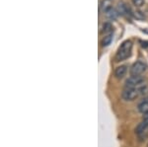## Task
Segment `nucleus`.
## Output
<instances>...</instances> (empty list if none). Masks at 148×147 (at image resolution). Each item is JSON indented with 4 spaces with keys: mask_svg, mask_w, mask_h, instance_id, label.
<instances>
[{
    "mask_svg": "<svg viewBox=\"0 0 148 147\" xmlns=\"http://www.w3.org/2000/svg\"><path fill=\"white\" fill-rule=\"evenodd\" d=\"M131 49H132V42L131 41H125L121 44L118 53L116 54V60L121 61L125 60L127 57H130L131 54Z\"/></svg>",
    "mask_w": 148,
    "mask_h": 147,
    "instance_id": "obj_1",
    "label": "nucleus"
},
{
    "mask_svg": "<svg viewBox=\"0 0 148 147\" xmlns=\"http://www.w3.org/2000/svg\"><path fill=\"white\" fill-rule=\"evenodd\" d=\"M145 90L146 88L144 86L139 87V88H125L121 93V98L125 101H133L144 93L143 91H145Z\"/></svg>",
    "mask_w": 148,
    "mask_h": 147,
    "instance_id": "obj_2",
    "label": "nucleus"
},
{
    "mask_svg": "<svg viewBox=\"0 0 148 147\" xmlns=\"http://www.w3.org/2000/svg\"><path fill=\"white\" fill-rule=\"evenodd\" d=\"M143 82H144V78L140 75L138 76H131L130 78L126 79V81L125 83V88H139V87H142Z\"/></svg>",
    "mask_w": 148,
    "mask_h": 147,
    "instance_id": "obj_3",
    "label": "nucleus"
},
{
    "mask_svg": "<svg viewBox=\"0 0 148 147\" xmlns=\"http://www.w3.org/2000/svg\"><path fill=\"white\" fill-rule=\"evenodd\" d=\"M145 70H146V64L142 61H136L131 65L130 72L132 76H138L141 75Z\"/></svg>",
    "mask_w": 148,
    "mask_h": 147,
    "instance_id": "obj_4",
    "label": "nucleus"
},
{
    "mask_svg": "<svg viewBox=\"0 0 148 147\" xmlns=\"http://www.w3.org/2000/svg\"><path fill=\"white\" fill-rule=\"evenodd\" d=\"M126 72H127V66L121 65V66H119V67H116V70H114V76L116 78H119V79H121V78H123V76H125Z\"/></svg>",
    "mask_w": 148,
    "mask_h": 147,
    "instance_id": "obj_5",
    "label": "nucleus"
},
{
    "mask_svg": "<svg viewBox=\"0 0 148 147\" xmlns=\"http://www.w3.org/2000/svg\"><path fill=\"white\" fill-rule=\"evenodd\" d=\"M147 129H148V120H144L142 122H140V124L137 125L136 129H135V131H136V133L138 135H141L145 131H147Z\"/></svg>",
    "mask_w": 148,
    "mask_h": 147,
    "instance_id": "obj_6",
    "label": "nucleus"
},
{
    "mask_svg": "<svg viewBox=\"0 0 148 147\" xmlns=\"http://www.w3.org/2000/svg\"><path fill=\"white\" fill-rule=\"evenodd\" d=\"M137 109H138V112L145 115V113H148V98L144 99L138 104L137 106Z\"/></svg>",
    "mask_w": 148,
    "mask_h": 147,
    "instance_id": "obj_7",
    "label": "nucleus"
},
{
    "mask_svg": "<svg viewBox=\"0 0 148 147\" xmlns=\"http://www.w3.org/2000/svg\"><path fill=\"white\" fill-rule=\"evenodd\" d=\"M101 9L103 12L107 13L112 9V0H103L101 2Z\"/></svg>",
    "mask_w": 148,
    "mask_h": 147,
    "instance_id": "obj_8",
    "label": "nucleus"
},
{
    "mask_svg": "<svg viewBox=\"0 0 148 147\" xmlns=\"http://www.w3.org/2000/svg\"><path fill=\"white\" fill-rule=\"evenodd\" d=\"M116 11H118L119 15H125V14L127 13L128 9L123 2H120L118 4V6H116Z\"/></svg>",
    "mask_w": 148,
    "mask_h": 147,
    "instance_id": "obj_9",
    "label": "nucleus"
},
{
    "mask_svg": "<svg viewBox=\"0 0 148 147\" xmlns=\"http://www.w3.org/2000/svg\"><path fill=\"white\" fill-rule=\"evenodd\" d=\"M106 15H107V17H108V18L110 19V20H114V19L118 18L119 13H118V11H116V9L112 8L111 10L107 12Z\"/></svg>",
    "mask_w": 148,
    "mask_h": 147,
    "instance_id": "obj_10",
    "label": "nucleus"
},
{
    "mask_svg": "<svg viewBox=\"0 0 148 147\" xmlns=\"http://www.w3.org/2000/svg\"><path fill=\"white\" fill-rule=\"evenodd\" d=\"M112 42H113V34H109L102 40V46H108L112 44Z\"/></svg>",
    "mask_w": 148,
    "mask_h": 147,
    "instance_id": "obj_11",
    "label": "nucleus"
},
{
    "mask_svg": "<svg viewBox=\"0 0 148 147\" xmlns=\"http://www.w3.org/2000/svg\"><path fill=\"white\" fill-rule=\"evenodd\" d=\"M132 15H133V17L135 19H137V20H144L145 19V16L143 15V13L140 11H134L132 13Z\"/></svg>",
    "mask_w": 148,
    "mask_h": 147,
    "instance_id": "obj_12",
    "label": "nucleus"
},
{
    "mask_svg": "<svg viewBox=\"0 0 148 147\" xmlns=\"http://www.w3.org/2000/svg\"><path fill=\"white\" fill-rule=\"evenodd\" d=\"M132 3L136 7H140L144 4V0H132Z\"/></svg>",
    "mask_w": 148,
    "mask_h": 147,
    "instance_id": "obj_13",
    "label": "nucleus"
},
{
    "mask_svg": "<svg viewBox=\"0 0 148 147\" xmlns=\"http://www.w3.org/2000/svg\"><path fill=\"white\" fill-rule=\"evenodd\" d=\"M104 29H103V32H109L112 29V25L110 23H105L104 24Z\"/></svg>",
    "mask_w": 148,
    "mask_h": 147,
    "instance_id": "obj_14",
    "label": "nucleus"
},
{
    "mask_svg": "<svg viewBox=\"0 0 148 147\" xmlns=\"http://www.w3.org/2000/svg\"><path fill=\"white\" fill-rule=\"evenodd\" d=\"M141 46H142V47H147L148 46V42H143Z\"/></svg>",
    "mask_w": 148,
    "mask_h": 147,
    "instance_id": "obj_15",
    "label": "nucleus"
},
{
    "mask_svg": "<svg viewBox=\"0 0 148 147\" xmlns=\"http://www.w3.org/2000/svg\"><path fill=\"white\" fill-rule=\"evenodd\" d=\"M144 120H148V113H145V115H144Z\"/></svg>",
    "mask_w": 148,
    "mask_h": 147,
    "instance_id": "obj_16",
    "label": "nucleus"
}]
</instances>
